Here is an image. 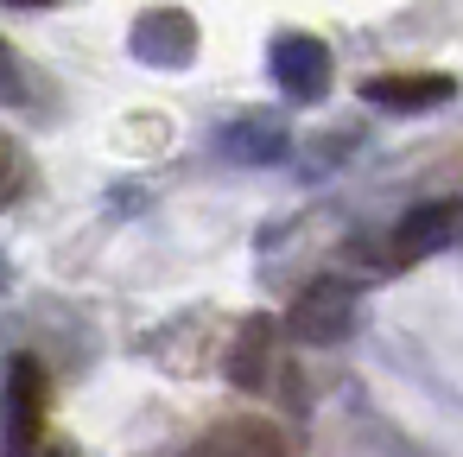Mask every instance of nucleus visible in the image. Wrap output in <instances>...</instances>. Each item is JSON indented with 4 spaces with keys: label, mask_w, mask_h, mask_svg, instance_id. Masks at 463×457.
Returning a JSON list of instances; mask_svg holds the SVG:
<instances>
[{
    "label": "nucleus",
    "mask_w": 463,
    "mask_h": 457,
    "mask_svg": "<svg viewBox=\"0 0 463 457\" xmlns=\"http://www.w3.org/2000/svg\"><path fill=\"white\" fill-rule=\"evenodd\" d=\"M216 147H222L229 159H241V166H267V159H279V153H286V134H279V128H267V121H235V128H222V134H216Z\"/></svg>",
    "instance_id": "nucleus-8"
},
{
    "label": "nucleus",
    "mask_w": 463,
    "mask_h": 457,
    "mask_svg": "<svg viewBox=\"0 0 463 457\" xmlns=\"http://www.w3.org/2000/svg\"><path fill=\"white\" fill-rule=\"evenodd\" d=\"M267 77L286 102H317L330 90V52L311 33H273L267 45Z\"/></svg>",
    "instance_id": "nucleus-2"
},
{
    "label": "nucleus",
    "mask_w": 463,
    "mask_h": 457,
    "mask_svg": "<svg viewBox=\"0 0 463 457\" xmlns=\"http://www.w3.org/2000/svg\"><path fill=\"white\" fill-rule=\"evenodd\" d=\"M39 457H77V451H71L64 438H52V444H39Z\"/></svg>",
    "instance_id": "nucleus-12"
},
{
    "label": "nucleus",
    "mask_w": 463,
    "mask_h": 457,
    "mask_svg": "<svg viewBox=\"0 0 463 457\" xmlns=\"http://www.w3.org/2000/svg\"><path fill=\"white\" fill-rule=\"evenodd\" d=\"M184 457H292V438L260 413H235V419H216Z\"/></svg>",
    "instance_id": "nucleus-5"
},
{
    "label": "nucleus",
    "mask_w": 463,
    "mask_h": 457,
    "mask_svg": "<svg viewBox=\"0 0 463 457\" xmlns=\"http://www.w3.org/2000/svg\"><path fill=\"white\" fill-rule=\"evenodd\" d=\"M362 96L374 109H387V115H425V109H444L457 96V77H444V71H425V77H368Z\"/></svg>",
    "instance_id": "nucleus-7"
},
{
    "label": "nucleus",
    "mask_w": 463,
    "mask_h": 457,
    "mask_svg": "<svg viewBox=\"0 0 463 457\" xmlns=\"http://www.w3.org/2000/svg\"><path fill=\"white\" fill-rule=\"evenodd\" d=\"M0 102H26V77H20V58L7 39H0Z\"/></svg>",
    "instance_id": "nucleus-11"
},
{
    "label": "nucleus",
    "mask_w": 463,
    "mask_h": 457,
    "mask_svg": "<svg viewBox=\"0 0 463 457\" xmlns=\"http://www.w3.org/2000/svg\"><path fill=\"white\" fill-rule=\"evenodd\" d=\"M7 7H52V0H7Z\"/></svg>",
    "instance_id": "nucleus-13"
},
{
    "label": "nucleus",
    "mask_w": 463,
    "mask_h": 457,
    "mask_svg": "<svg viewBox=\"0 0 463 457\" xmlns=\"http://www.w3.org/2000/svg\"><path fill=\"white\" fill-rule=\"evenodd\" d=\"M45 368L33 356H14L7 362V381H0V451L7 457H39L45 444Z\"/></svg>",
    "instance_id": "nucleus-1"
},
{
    "label": "nucleus",
    "mask_w": 463,
    "mask_h": 457,
    "mask_svg": "<svg viewBox=\"0 0 463 457\" xmlns=\"http://www.w3.org/2000/svg\"><path fill=\"white\" fill-rule=\"evenodd\" d=\"M128 45H134V58L153 64V71H184V64L197 58V20H191L184 7H146V14L134 20Z\"/></svg>",
    "instance_id": "nucleus-3"
},
{
    "label": "nucleus",
    "mask_w": 463,
    "mask_h": 457,
    "mask_svg": "<svg viewBox=\"0 0 463 457\" xmlns=\"http://www.w3.org/2000/svg\"><path fill=\"white\" fill-rule=\"evenodd\" d=\"M355 286H343V280H311L298 299H292V337H305V343H343L349 330H355Z\"/></svg>",
    "instance_id": "nucleus-4"
},
{
    "label": "nucleus",
    "mask_w": 463,
    "mask_h": 457,
    "mask_svg": "<svg viewBox=\"0 0 463 457\" xmlns=\"http://www.w3.org/2000/svg\"><path fill=\"white\" fill-rule=\"evenodd\" d=\"M260 356H267V324L254 318V324L241 330V349H235V362H229V375H235L241 387H254V381H260Z\"/></svg>",
    "instance_id": "nucleus-10"
},
{
    "label": "nucleus",
    "mask_w": 463,
    "mask_h": 457,
    "mask_svg": "<svg viewBox=\"0 0 463 457\" xmlns=\"http://www.w3.org/2000/svg\"><path fill=\"white\" fill-rule=\"evenodd\" d=\"M457 235H463V197H438V204H419V210H406L387 248H393V267H406V261H419V254H438V248H450Z\"/></svg>",
    "instance_id": "nucleus-6"
},
{
    "label": "nucleus",
    "mask_w": 463,
    "mask_h": 457,
    "mask_svg": "<svg viewBox=\"0 0 463 457\" xmlns=\"http://www.w3.org/2000/svg\"><path fill=\"white\" fill-rule=\"evenodd\" d=\"M26 185H33V159H26V147H20L14 134H0V210L20 204Z\"/></svg>",
    "instance_id": "nucleus-9"
}]
</instances>
